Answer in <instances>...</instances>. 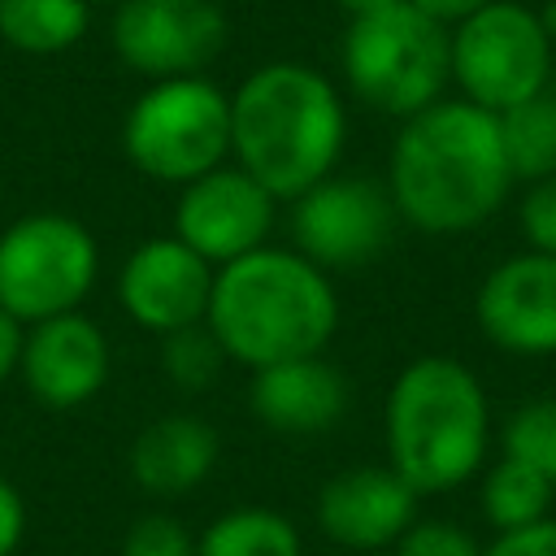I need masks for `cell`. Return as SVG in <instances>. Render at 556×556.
Wrapping results in <instances>:
<instances>
[{"instance_id":"obj_1","label":"cell","mask_w":556,"mask_h":556,"mask_svg":"<svg viewBox=\"0 0 556 556\" xmlns=\"http://www.w3.org/2000/svg\"><path fill=\"white\" fill-rule=\"evenodd\" d=\"M508 161L495 113L469 100H434L404 117L387 191L404 222L430 235L482 226L508 195Z\"/></svg>"},{"instance_id":"obj_2","label":"cell","mask_w":556,"mask_h":556,"mask_svg":"<svg viewBox=\"0 0 556 556\" xmlns=\"http://www.w3.org/2000/svg\"><path fill=\"white\" fill-rule=\"evenodd\" d=\"M348 139L334 83L300 61H269L230 96V152L274 200L330 178Z\"/></svg>"},{"instance_id":"obj_3","label":"cell","mask_w":556,"mask_h":556,"mask_svg":"<svg viewBox=\"0 0 556 556\" xmlns=\"http://www.w3.org/2000/svg\"><path fill=\"white\" fill-rule=\"evenodd\" d=\"M204 326L217 334L226 361L265 369L317 356L339 326V295L304 252L265 243L217 269Z\"/></svg>"},{"instance_id":"obj_4","label":"cell","mask_w":556,"mask_h":556,"mask_svg":"<svg viewBox=\"0 0 556 556\" xmlns=\"http://www.w3.org/2000/svg\"><path fill=\"white\" fill-rule=\"evenodd\" d=\"M382 426L391 469L417 495H439L482 465L491 408L469 365L452 356H417L391 382Z\"/></svg>"},{"instance_id":"obj_5","label":"cell","mask_w":556,"mask_h":556,"mask_svg":"<svg viewBox=\"0 0 556 556\" xmlns=\"http://www.w3.org/2000/svg\"><path fill=\"white\" fill-rule=\"evenodd\" d=\"M348 87L391 117L430 109L452 78V35L408 0L361 13L343 35Z\"/></svg>"},{"instance_id":"obj_6","label":"cell","mask_w":556,"mask_h":556,"mask_svg":"<svg viewBox=\"0 0 556 556\" xmlns=\"http://www.w3.org/2000/svg\"><path fill=\"white\" fill-rule=\"evenodd\" d=\"M126 161L152 182L187 187L230 152V96L204 74L152 83L122 122Z\"/></svg>"},{"instance_id":"obj_7","label":"cell","mask_w":556,"mask_h":556,"mask_svg":"<svg viewBox=\"0 0 556 556\" xmlns=\"http://www.w3.org/2000/svg\"><path fill=\"white\" fill-rule=\"evenodd\" d=\"M100 274L91 230L70 213H26L0 230V308L22 326L74 313Z\"/></svg>"},{"instance_id":"obj_8","label":"cell","mask_w":556,"mask_h":556,"mask_svg":"<svg viewBox=\"0 0 556 556\" xmlns=\"http://www.w3.org/2000/svg\"><path fill=\"white\" fill-rule=\"evenodd\" d=\"M552 35L543 17L517 0H491L452 30V78L465 100L504 113L547 87Z\"/></svg>"},{"instance_id":"obj_9","label":"cell","mask_w":556,"mask_h":556,"mask_svg":"<svg viewBox=\"0 0 556 556\" xmlns=\"http://www.w3.org/2000/svg\"><path fill=\"white\" fill-rule=\"evenodd\" d=\"M291 239L321 269H352L374 261L395 230L391 191L374 178L330 174L291 200Z\"/></svg>"},{"instance_id":"obj_10","label":"cell","mask_w":556,"mask_h":556,"mask_svg":"<svg viewBox=\"0 0 556 556\" xmlns=\"http://www.w3.org/2000/svg\"><path fill=\"white\" fill-rule=\"evenodd\" d=\"M113 48L126 70L161 83L204 74L226 48V13L213 0H122Z\"/></svg>"},{"instance_id":"obj_11","label":"cell","mask_w":556,"mask_h":556,"mask_svg":"<svg viewBox=\"0 0 556 556\" xmlns=\"http://www.w3.org/2000/svg\"><path fill=\"white\" fill-rule=\"evenodd\" d=\"M278 200L239 165H217L178 191L174 235L213 269L269 243Z\"/></svg>"},{"instance_id":"obj_12","label":"cell","mask_w":556,"mask_h":556,"mask_svg":"<svg viewBox=\"0 0 556 556\" xmlns=\"http://www.w3.org/2000/svg\"><path fill=\"white\" fill-rule=\"evenodd\" d=\"M217 269L191 252L178 235L143 239L122 274H117V300L130 321H139L152 334H174L208 317V295H213Z\"/></svg>"},{"instance_id":"obj_13","label":"cell","mask_w":556,"mask_h":556,"mask_svg":"<svg viewBox=\"0 0 556 556\" xmlns=\"http://www.w3.org/2000/svg\"><path fill=\"white\" fill-rule=\"evenodd\" d=\"M482 334L513 356L556 352V256L521 252L500 261L473 300Z\"/></svg>"},{"instance_id":"obj_14","label":"cell","mask_w":556,"mask_h":556,"mask_svg":"<svg viewBox=\"0 0 556 556\" xmlns=\"http://www.w3.org/2000/svg\"><path fill=\"white\" fill-rule=\"evenodd\" d=\"M17 374L48 408H78L109 382V334L87 313H61L26 326Z\"/></svg>"},{"instance_id":"obj_15","label":"cell","mask_w":556,"mask_h":556,"mask_svg":"<svg viewBox=\"0 0 556 556\" xmlns=\"http://www.w3.org/2000/svg\"><path fill=\"white\" fill-rule=\"evenodd\" d=\"M417 521V491L391 465H356L317 491V526L339 547L374 552Z\"/></svg>"},{"instance_id":"obj_16","label":"cell","mask_w":556,"mask_h":556,"mask_svg":"<svg viewBox=\"0 0 556 556\" xmlns=\"http://www.w3.org/2000/svg\"><path fill=\"white\" fill-rule=\"evenodd\" d=\"M352 387L339 365L317 356H291L252 369V413L278 434H321L348 413Z\"/></svg>"},{"instance_id":"obj_17","label":"cell","mask_w":556,"mask_h":556,"mask_svg":"<svg viewBox=\"0 0 556 556\" xmlns=\"http://www.w3.org/2000/svg\"><path fill=\"white\" fill-rule=\"evenodd\" d=\"M217 430L195 413H165L148 421L130 443V478L156 495L178 500L195 491L217 465Z\"/></svg>"},{"instance_id":"obj_18","label":"cell","mask_w":556,"mask_h":556,"mask_svg":"<svg viewBox=\"0 0 556 556\" xmlns=\"http://www.w3.org/2000/svg\"><path fill=\"white\" fill-rule=\"evenodd\" d=\"M87 0H0V39L30 56H56L87 35Z\"/></svg>"},{"instance_id":"obj_19","label":"cell","mask_w":556,"mask_h":556,"mask_svg":"<svg viewBox=\"0 0 556 556\" xmlns=\"http://www.w3.org/2000/svg\"><path fill=\"white\" fill-rule=\"evenodd\" d=\"M300 530L287 513L248 504L230 508L195 539V556H300Z\"/></svg>"},{"instance_id":"obj_20","label":"cell","mask_w":556,"mask_h":556,"mask_svg":"<svg viewBox=\"0 0 556 556\" xmlns=\"http://www.w3.org/2000/svg\"><path fill=\"white\" fill-rule=\"evenodd\" d=\"M495 122H500V143L513 178L539 182L556 174V96L539 91L495 113Z\"/></svg>"},{"instance_id":"obj_21","label":"cell","mask_w":556,"mask_h":556,"mask_svg":"<svg viewBox=\"0 0 556 556\" xmlns=\"http://www.w3.org/2000/svg\"><path fill=\"white\" fill-rule=\"evenodd\" d=\"M552 491L556 486L539 469H530L513 456H500V465H491V473L482 478V513L500 534L521 530V526H534L547 517Z\"/></svg>"},{"instance_id":"obj_22","label":"cell","mask_w":556,"mask_h":556,"mask_svg":"<svg viewBox=\"0 0 556 556\" xmlns=\"http://www.w3.org/2000/svg\"><path fill=\"white\" fill-rule=\"evenodd\" d=\"M222 365H226V352H222L217 334L204 321H195L187 330H174V334H161V369L174 387L204 391V387L217 382Z\"/></svg>"},{"instance_id":"obj_23","label":"cell","mask_w":556,"mask_h":556,"mask_svg":"<svg viewBox=\"0 0 556 556\" xmlns=\"http://www.w3.org/2000/svg\"><path fill=\"white\" fill-rule=\"evenodd\" d=\"M504 456L539 469L556 486V400H530L508 417Z\"/></svg>"},{"instance_id":"obj_24","label":"cell","mask_w":556,"mask_h":556,"mask_svg":"<svg viewBox=\"0 0 556 556\" xmlns=\"http://www.w3.org/2000/svg\"><path fill=\"white\" fill-rule=\"evenodd\" d=\"M122 556H195V539L169 513H143L122 539Z\"/></svg>"},{"instance_id":"obj_25","label":"cell","mask_w":556,"mask_h":556,"mask_svg":"<svg viewBox=\"0 0 556 556\" xmlns=\"http://www.w3.org/2000/svg\"><path fill=\"white\" fill-rule=\"evenodd\" d=\"M395 556H482V547L452 521H413L395 539Z\"/></svg>"},{"instance_id":"obj_26","label":"cell","mask_w":556,"mask_h":556,"mask_svg":"<svg viewBox=\"0 0 556 556\" xmlns=\"http://www.w3.org/2000/svg\"><path fill=\"white\" fill-rule=\"evenodd\" d=\"M521 235H526L530 252L556 256V174L530 182V191L521 200Z\"/></svg>"},{"instance_id":"obj_27","label":"cell","mask_w":556,"mask_h":556,"mask_svg":"<svg viewBox=\"0 0 556 556\" xmlns=\"http://www.w3.org/2000/svg\"><path fill=\"white\" fill-rule=\"evenodd\" d=\"M482 556H556V521L543 517L521 530H504Z\"/></svg>"},{"instance_id":"obj_28","label":"cell","mask_w":556,"mask_h":556,"mask_svg":"<svg viewBox=\"0 0 556 556\" xmlns=\"http://www.w3.org/2000/svg\"><path fill=\"white\" fill-rule=\"evenodd\" d=\"M22 534H26V504H22L17 486L0 473V556H13Z\"/></svg>"},{"instance_id":"obj_29","label":"cell","mask_w":556,"mask_h":556,"mask_svg":"<svg viewBox=\"0 0 556 556\" xmlns=\"http://www.w3.org/2000/svg\"><path fill=\"white\" fill-rule=\"evenodd\" d=\"M22 339H26V326L0 308V382L9 374H17V361H22Z\"/></svg>"},{"instance_id":"obj_30","label":"cell","mask_w":556,"mask_h":556,"mask_svg":"<svg viewBox=\"0 0 556 556\" xmlns=\"http://www.w3.org/2000/svg\"><path fill=\"white\" fill-rule=\"evenodd\" d=\"M408 4H417L421 13H430L434 22H465L469 13H478L482 4H491V0H408Z\"/></svg>"},{"instance_id":"obj_31","label":"cell","mask_w":556,"mask_h":556,"mask_svg":"<svg viewBox=\"0 0 556 556\" xmlns=\"http://www.w3.org/2000/svg\"><path fill=\"white\" fill-rule=\"evenodd\" d=\"M343 13H352V17H361V13H374V9H387V4H395V0H334Z\"/></svg>"},{"instance_id":"obj_32","label":"cell","mask_w":556,"mask_h":556,"mask_svg":"<svg viewBox=\"0 0 556 556\" xmlns=\"http://www.w3.org/2000/svg\"><path fill=\"white\" fill-rule=\"evenodd\" d=\"M543 26H547V35H552V52H556V9H552V17H547Z\"/></svg>"},{"instance_id":"obj_33","label":"cell","mask_w":556,"mask_h":556,"mask_svg":"<svg viewBox=\"0 0 556 556\" xmlns=\"http://www.w3.org/2000/svg\"><path fill=\"white\" fill-rule=\"evenodd\" d=\"M87 4H122V0H87Z\"/></svg>"}]
</instances>
